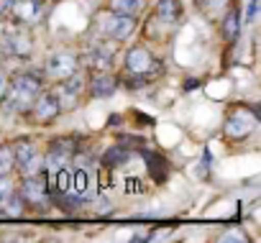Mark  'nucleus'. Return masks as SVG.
Wrapping results in <instances>:
<instances>
[{
    "instance_id": "obj_1",
    "label": "nucleus",
    "mask_w": 261,
    "mask_h": 243,
    "mask_svg": "<svg viewBox=\"0 0 261 243\" xmlns=\"http://www.w3.org/2000/svg\"><path fill=\"white\" fill-rule=\"evenodd\" d=\"M39 92H41V82L34 74H18L13 79L11 92H6L8 107L11 110H26L29 105H34V100L39 97Z\"/></svg>"
},
{
    "instance_id": "obj_2",
    "label": "nucleus",
    "mask_w": 261,
    "mask_h": 243,
    "mask_svg": "<svg viewBox=\"0 0 261 243\" xmlns=\"http://www.w3.org/2000/svg\"><path fill=\"white\" fill-rule=\"evenodd\" d=\"M21 197L23 202L34 205V207H46L49 205V187H46V179L39 177V174H29L23 187H21Z\"/></svg>"
},
{
    "instance_id": "obj_3",
    "label": "nucleus",
    "mask_w": 261,
    "mask_h": 243,
    "mask_svg": "<svg viewBox=\"0 0 261 243\" xmlns=\"http://www.w3.org/2000/svg\"><path fill=\"white\" fill-rule=\"evenodd\" d=\"M11 151H13L16 164L26 172V177L39 172V151H36V144H34V141H29V139H18V141L13 144Z\"/></svg>"
},
{
    "instance_id": "obj_4",
    "label": "nucleus",
    "mask_w": 261,
    "mask_h": 243,
    "mask_svg": "<svg viewBox=\"0 0 261 243\" xmlns=\"http://www.w3.org/2000/svg\"><path fill=\"white\" fill-rule=\"evenodd\" d=\"M136 29V21L134 16H120V13H113L108 21H105V34L113 39V41H125Z\"/></svg>"
},
{
    "instance_id": "obj_5",
    "label": "nucleus",
    "mask_w": 261,
    "mask_h": 243,
    "mask_svg": "<svg viewBox=\"0 0 261 243\" xmlns=\"http://www.w3.org/2000/svg\"><path fill=\"white\" fill-rule=\"evenodd\" d=\"M46 72L57 79H67L72 74H77V57L74 54H67V51H59L49 59L46 64Z\"/></svg>"
},
{
    "instance_id": "obj_6",
    "label": "nucleus",
    "mask_w": 261,
    "mask_h": 243,
    "mask_svg": "<svg viewBox=\"0 0 261 243\" xmlns=\"http://www.w3.org/2000/svg\"><path fill=\"white\" fill-rule=\"evenodd\" d=\"M34 110L39 120H51L62 113V102L57 97V92H39V97L34 100Z\"/></svg>"
},
{
    "instance_id": "obj_7",
    "label": "nucleus",
    "mask_w": 261,
    "mask_h": 243,
    "mask_svg": "<svg viewBox=\"0 0 261 243\" xmlns=\"http://www.w3.org/2000/svg\"><path fill=\"white\" fill-rule=\"evenodd\" d=\"M151 67H154V59H151V54L144 46H134L125 54V69L130 74H146Z\"/></svg>"
},
{
    "instance_id": "obj_8",
    "label": "nucleus",
    "mask_w": 261,
    "mask_h": 243,
    "mask_svg": "<svg viewBox=\"0 0 261 243\" xmlns=\"http://www.w3.org/2000/svg\"><path fill=\"white\" fill-rule=\"evenodd\" d=\"M41 11H44L41 0H18L13 6V18H18L23 23H36L41 18Z\"/></svg>"
},
{
    "instance_id": "obj_9",
    "label": "nucleus",
    "mask_w": 261,
    "mask_h": 243,
    "mask_svg": "<svg viewBox=\"0 0 261 243\" xmlns=\"http://www.w3.org/2000/svg\"><path fill=\"white\" fill-rule=\"evenodd\" d=\"M72 146H74V141H72V139H62V141L51 144V149H49V156H46L49 172H57L59 167H64L67 156L72 154Z\"/></svg>"
},
{
    "instance_id": "obj_10",
    "label": "nucleus",
    "mask_w": 261,
    "mask_h": 243,
    "mask_svg": "<svg viewBox=\"0 0 261 243\" xmlns=\"http://www.w3.org/2000/svg\"><path fill=\"white\" fill-rule=\"evenodd\" d=\"M154 13H156V18H159V21H164V23H177V21L182 18L185 8H182L179 0H159Z\"/></svg>"
},
{
    "instance_id": "obj_11",
    "label": "nucleus",
    "mask_w": 261,
    "mask_h": 243,
    "mask_svg": "<svg viewBox=\"0 0 261 243\" xmlns=\"http://www.w3.org/2000/svg\"><path fill=\"white\" fill-rule=\"evenodd\" d=\"M23 210H26V202H23L21 195H16V190L8 192L6 197H0V212H3V215H8V218H21Z\"/></svg>"
},
{
    "instance_id": "obj_12",
    "label": "nucleus",
    "mask_w": 261,
    "mask_h": 243,
    "mask_svg": "<svg viewBox=\"0 0 261 243\" xmlns=\"http://www.w3.org/2000/svg\"><path fill=\"white\" fill-rule=\"evenodd\" d=\"M115 90H118V82H115V77H110V74H97V77L92 79V85H90L92 97H110Z\"/></svg>"
},
{
    "instance_id": "obj_13",
    "label": "nucleus",
    "mask_w": 261,
    "mask_h": 243,
    "mask_svg": "<svg viewBox=\"0 0 261 243\" xmlns=\"http://www.w3.org/2000/svg\"><path fill=\"white\" fill-rule=\"evenodd\" d=\"M251 128H253V123L251 120H243V118H230L228 120V126H225V133L228 136H248L251 133Z\"/></svg>"
},
{
    "instance_id": "obj_14",
    "label": "nucleus",
    "mask_w": 261,
    "mask_h": 243,
    "mask_svg": "<svg viewBox=\"0 0 261 243\" xmlns=\"http://www.w3.org/2000/svg\"><path fill=\"white\" fill-rule=\"evenodd\" d=\"M139 6H141V0H110L113 13H120V16H134Z\"/></svg>"
},
{
    "instance_id": "obj_15",
    "label": "nucleus",
    "mask_w": 261,
    "mask_h": 243,
    "mask_svg": "<svg viewBox=\"0 0 261 243\" xmlns=\"http://www.w3.org/2000/svg\"><path fill=\"white\" fill-rule=\"evenodd\" d=\"M238 21H241V13L233 8V11L225 16V21H223V36H225V39H236V34L241 31V29H238Z\"/></svg>"
},
{
    "instance_id": "obj_16",
    "label": "nucleus",
    "mask_w": 261,
    "mask_h": 243,
    "mask_svg": "<svg viewBox=\"0 0 261 243\" xmlns=\"http://www.w3.org/2000/svg\"><path fill=\"white\" fill-rule=\"evenodd\" d=\"M13 167H16L13 151H11L8 146H0V174H8Z\"/></svg>"
},
{
    "instance_id": "obj_17",
    "label": "nucleus",
    "mask_w": 261,
    "mask_h": 243,
    "mask_svg": "<svg viewBox=\"0 0 261 243\" xmlns=\"http://www.w3.org/2000/svg\"><path fill=\"white\" fill-rule=\"evenodd\" d=\"M87 184H90V177H87V172H85V169H77V172L72 174V187H74V192H77V195H85Z\"/></svg>"
},
{
    "instance_id": "obj_18",
    "label": "nucleus",
    "mask_w": 261,
    "mask_h": 243,
    "mask_svg": "<svg viewBox=\"0 0 261 243\" xmlns=\"http://www.w3.org/2000/svg\"><path fill=\"white\" fill-rule=\"evenodd\" d=\"M8 192H13V179L8 174H0V197H6Z\"/></svg>"
},
{
    "instance_id": "obj_19",
    "label": "nucleus",
    "mask_w": 261,
    "mask_h": 243,
    "mask_svg": "<svg viewBox=\"0 0 261 243\" xmlns=\"http://www.w3.org/2000/svg\"><path fill=\"white\" fill-rule=\"evenodd\" d=\"M256 8H258V0H251V3H248V13H246V18H248V21H253Z\"/></svg>"
},
{
    "instance_id": "obj_20",
    "label": "nucleus",
    "mask_w": 261,
    "mask_h": 243,
    "mask_svg": "<svg viewBox=\"0 0 261 243\" xmlns=\"http://www.w3.org/2000/svg\"><path fill=\"white\" fill-rule=\"evenodd\" d=\"M6 92H8V85H6V79H3V77H0V100L6 97Z\"/></svg>"
}]
</instances>
